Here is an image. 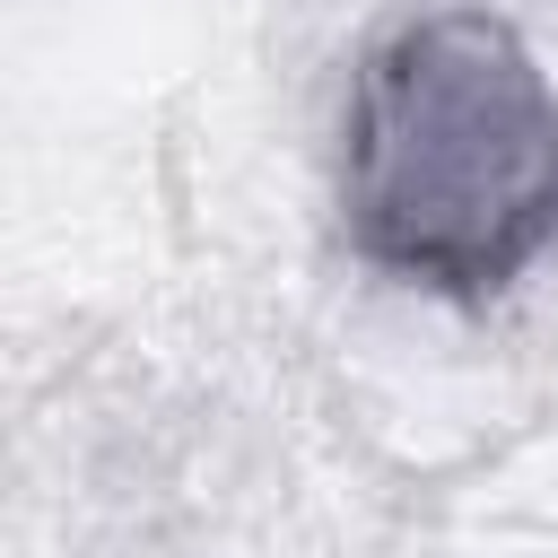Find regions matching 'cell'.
<instances>
[{
  "label": "cell",
  "mask_w": 558,
  "mask_h": 558,
  "mask_svg": "<svg viewBox=\"0 0 558 558\" xmlns=\"http://www.w3.org/2000/svg\"><path fill=\"white\" fill-rule=\"evenodd\" d=\"M349 244L436 296L514 288L558 235V87L488 9H427L357 70Z\"/></svg>",
  "instance_id": "obj_1"
}]
</instances>
